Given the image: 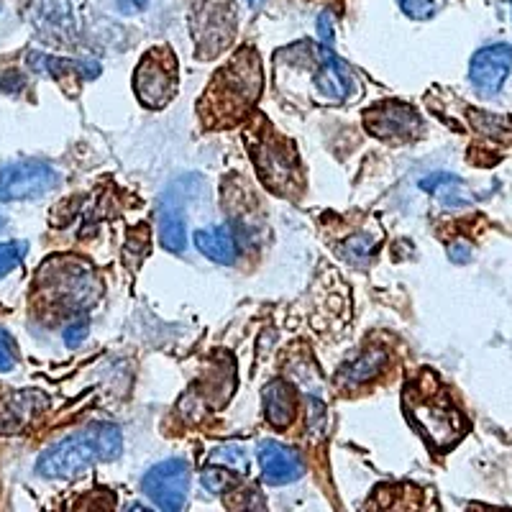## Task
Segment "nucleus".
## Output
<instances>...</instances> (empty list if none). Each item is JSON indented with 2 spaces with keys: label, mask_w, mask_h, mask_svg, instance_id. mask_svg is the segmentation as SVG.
<instances>
[{
  "label": "nucleus",
  "mask_w": 512,
  "mask_h": 512,
  "mask_svg": "<svg viewBox=\"0 0 512 512\" xmlns=\"http://www.w3.org/2000/svg\"><path fill=\"white\" fill-rule=\"evenodd\" d=\"M123 454V436L116 425L95 423L52 443L36 461V474L44 479L80 477L100 461H113Z\"/></svg>",
  "instance_id": "1"
},
{
  "label": "nucleus",
  "mask_w": 512,
  "mask_h": 512,
  "mask_svg": "<svg viewBox=\"0 0 512 512\" xmlns=\"http://www.w3.org/2000/svg\"><path fill=\"white\" fill-rule=\"evenodd\" d=\"M405 410L413 425L438 448L454 446L464 436L466 425L459 410L438 390H408L405 392Z\"/></svg>",
  "instance_id": "2"
},
{
  "label": "nucleus",
  "mask_w": 512,
  "mask_h": 512,
  "mask_svg": "<svg viewBox=\"0 0 512 512\" xmlns=\"http://www.w3.org/2000/svg\"><path fill=\"white\" fill-rule=\"evenodd\" d=\"M134 88L146 108H164L177 93V59L167 47H157L141 59Z\"/></svg>",
  "instance_id": "3"
},
{
  "label": "nucleus",
  "mask_w": 512,
  "mask_h": 512,
  "mask_svg": "<svg viewBox=\"0 0 512 512\" xmlns=\"http://www.w3.org/2000/svg\"><path fill=\"white\" fill-rule=\"evenodd\" d=\"M59 185V172L41 159H21L0 172V203L31 200L47 195Z\"/></svg>",
  "instance_id": "4"
},
{
  "label": "nucleus",
  "mask_w": 512,
  "mask_h": 512,
  "mask_svg": "<svg viewBox=\"0 0 512 512\" xmlns=\"http://www.w3.org/2000/svg\"><path fill=\"white\" fill-rule=\"evenodd\" d=\"M141 489L162 510H182L190 492V466L182 459L162 461L144 474Z\"/></svg>",
  "instance_id": "5"
},
{
  "label": "nucleus",
  "mask_w": 512,
  "mask_h": 512,
  "mask_svg": "<svg viewBox=\"0 0 512 512\" xmlns=\"http://www.w3.org/2000/svg\"><path fill=\"white\" fill-rule=\"evenodd\" d=\"M512 70V47L510 44H492L479 49L469 64V80L474 88L484 95L500 93L507 75Z\"/></svg>",
  "instance_id": "6"
},
{
  "label": "nucleus",
  "mask_w": 512,
  "mask_h": 512,
  "mask_svg": "<svg viewBox=\"0 0 512 512\" xmlns=\"http://www.w3.org/2000/svg\"><path fill=\"white\" fill-rule=\"evenodd\" d=\"M367 128L379 139H413L420 131V118L408 105L384 103L367 113Z\"/></svg>",
  "instance_id": "7"
},
{
  "label": "nucleus",
  "mask_w": 512,
  "mask_h": 512,
  "mask_svg": "<svg viewBox=\"0 0 512 512\" xmlns=\"http://www.w3.org/2000/svg\"><path fill=\"white\" fill-rule=\"evenodd\" d=\"M259 466H262L264 482L290 484L303 477L305 466L295 448L277 441H264L259 446Z\"/></svg>",
  "instance_id": "8"
},
{
  "label": "nucleus",
  "mask_w": 512,
  "mask_h": 512,
  "mask_svg": "<svg viewBox=\"0 0 512 512\" xmlns=\"http://www.w3.org/2000/svg\"><path fill=\"white\" fill-rule=\"evenodd\" d=\"M159 241L172 254H182L187 246L185 208L175 195H164L162 203H159Z\"/></svg>",
  "instance_id": "9"
},
{
  "label": "nucleus",
  "mask_w": 512,
  "mask_h": 512,
  "mask_svg": "<svg viewBox=\"0 0 512 512\" xmlns=\"http://www.w3.org/2000/svg\"><path fill=\"white\" fill-rule=\"evenodd\" d=\"M315 88L333 100H344L351 93V75L331 49H320V70L315 75Z\"/></svg>",
  "instance_id": "10"
},
{
  "label": "nucleus",
  "mask_w": 512,
  "mask_h": 512,
  "mask_svg": "<svg viewBox=\"0 0 512 512\" xmlns=\"http://www.w3.org/2000/svg\"><path fill=\"white\" fill-rule=\"evenodd\" d=\"M192 241L198 246L203 256H208L210 262L218 264H233L236 262V241L228 226H213V228H200L192 233Z\"/></svg>",
  "instance_id": "11"
},
{
  "label": "nucleus",
  "mask_w": 512,
  "mask_h": 512,
  "mask_svg": "<svg viewBox=\"0 0 512 512\" xmlns=\"http://www.w3.org/2000/svg\"><path fill=\"white\" fill-rule=\"evenodd\" d=\"M297 413V395L292 390V384L287 382H272L264 390V415L272 425H290Z\"/></svg>",
  "instance_id": "12"
},
{
  "label": "nucleus",
  "mask_w": 512,
  "mask_h": 512,
  "mask_svg": "<svg viewBox=\"0 0 512 512\" xmlns=\"http://www.w3.org/2000/svg\"><path fill=\"white\" fill-rule=\"evenodd\" d=\"M47 400L39 392H18V395L8 397L3 405H0V420H6V425L0 431H18L21 425L29 423L31 415H36V410L44 408Z\"/></svg>",
  "instance_id": "13"
},
{
  "label": "nucleus",
  "mask_w": 512,
  "mask_h": 512,
  "mask_svg": "<svg viewBox=\"0 0 512 512\" xmlns=\"http://www.w3.org/2000/svg\"><path fill=\"white\" fill-rule=\"evenodd\" d=\"M256 167L262 169V175L267 177V182H272V177H280V190H285L287 182L292 180V167L285 157H280L277 152V144L262 146V154H256Z\"/></svg>",
  "instance_id": "14"
},
{
  "label": "nucleus",
  "mask_w": 512,
  "mask_h": 512,
  "mask_svg": "<svg viewBox=\"0 0 512 512\" xmlns=\"http://www.w3.org/2000/svg\"><path fill=\"white\" fill-rule=\"evenodd\" d=\"M382 364H384V351L372 349V351H367L364 356H359V359L351 361V364H346L341 377H344V382H349V384L367 382V379H372L374 374L382 369Z\"/></svg>",
  "instance_id": "15"
},
{
  "label": "nucleus",
  "mask_w": 512,
  "mask_h": 512,
  "mask_svg": "<svg viewBox=\"0 0 512 512\" xmlns=\"http://www.w3.org/2000/svg\"><path fill=\"white\" fill-rule=\"evenodd\" d=\"M26 256V244L24 241H8V244H0V277H6L8 272L24 262Z\"/></svg>",
  "instance_id": "16"
},
{
  "label": "nucleus",
  "mask_w": 512,
  "mask_h": 512,
  "mask_svg": "<svg viewBox=\"0 0 512 512\" xmlns=\"http://www.w3.org/2000/svg\"><path fill=\"white\" fill-rule=\"evenodd\" d=\"M213 464L216 466H231V469H239V472H246L249 469V459L241 448L228 446V448H218L216 454H213Z\"/></svg>",
  "instance_id": "17"
},
{
  "label": "nucleus",
  "mask_w": 512,
  "mask_h": 512,
  "mask_svg": "<svg viewBox=\"0 0 512 512\" xmlns=\"http://www.w3.org/2000/svg\"><path fill=\"white\" fill-rule=\"evenodd\" d=\"M441 0H400V8L410 18H431L436 16Z\"/></svg>",
  "instance_id": "18"
},
{
  "label": "nucleus",
  "mask_w": 512,
  "mask_h": 512,
  "mask_svg": "<svg viewBox=\"0 0 512 512\" xmlns=\"http://www.w3.org/2000/svg\"><path fill=\"white\" fill-rule=\"evenodd\" d=\"M233 484H236V479L228 472H223V469H205L203 472V487L210 489V492H216V495H223Z\"/></svg>",
  "instance_id": "19"
},
{
  "label": "nucleus",
  "mask_w": 512,
  "mask_h": 512,
  "mask_svg": "<svg viewBox=\"0 0 512 512\" xmlns=\"http://www.w3.org/2000/svg\"><path fill=\"white\" fill-rule=\"evenodd\" d=\"M16 367V344H13L11 333L0 328V374L11 372Z\"/></svg>",
  "instance_id": "20"
},
{
  "label": "nucleus",
  "mask_w": 512,
  "mask_h": 512,
  "mask_svg": "<svg viewBox=\"0 0 512 512\" xmlns=\"http://www.w3.org/2000/svg\"><path fill=\"white\" fill-rule=\"evenodd\" d=\"M88 328H90L88 320H77V323L67 326V328H64V344L70 346V349L80 346L82 338L88 336Z\"/></svg>",
  "instance_id": "21"
},
{
  "label": "nucleus",
  "mask_w": 512,
  "mask_h": 512,
  "mask_svg": "<svg viewBox=\"0 0 512 512\" xmlns=\"http://www.w3.org/2000/svg\"><path fill=\"white\" fill-rule=\"evenodd\" d=\"M318 36H320V41L326 44V47H331V44H333V18H331V13H323V16L318 18Z\"/></svg>",
  "instance_id": "22"
},
{
  "label": "nucleus",
  "mask_w": 512,
  "mask_h": 512,
  "mask_svg": "<svg viewBox=\"0 0 512 512\" xmlns=\"http://www.w3.org/2000/svg\"><path fill=\"white\" fill-rule=\"evenodd\" d=\"M118 6H121L123 13H136L144 11L149 6V0H118Z\"/></svg>",
  "instance_id": "23"
},
{
  "label": "nucleus",
  "mask_w": 512,
  "mask_h": 512,
  "mask_svg": "<svg viewBox=\"0 0 512 512\" xmlns=\"http://www.w3.org/2000/svg\"><path fill=\"white\" fill-rule=\"evenodd\" d=\"M249 6H251V8H262V6H264V0H249Z\"/></svg>",
  "instance_id": "24"
},
{
  "label": "nucleus",
  "mask_w": 512,
  "mask_h": 512,
  "mask_svg": "<svg viewBox=\"0 0 512 512\" xmlns=\"http://www.w3.org/2000/svg\"><path fill=\"white\" fill-rule=\"evenodd\" d=\"M0 226H3V218H0Z\"/></svg>",
  "instance_id": "25"
},
{
  "label": "nucleus",
  "mask_w": 512,
  "mask_h": 512,
  "mask_svg": "<svg viewBox=\"0 0 512 512\" xmlns=\"http://www.w3.org/2000/svg\"><path fill=\"white\" fill-rule=\"evenodd\" d=\"M510 6H512V0H510Z\"/></svg>",
  "instance_id": "26"
}]
</instances>
